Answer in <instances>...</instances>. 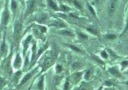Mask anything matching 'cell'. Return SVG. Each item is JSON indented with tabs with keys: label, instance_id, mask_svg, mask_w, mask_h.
I'll use <instances>...</instances> for the list:
<instances>
[{
	"label": "cell",
	"instance_id": "cell-9",
	"mask_svg": "<svg viewBox=\"0 0 128 90\" xmlns=\"http://www.w3.org/2000/svg\"><path fill=\"white\" fill-rule=\"evenodd\" d=\"M32 36L31 35L28 36H27L25 40L23 41L22 42V45H23V55L25 56L26 54L27 50L29 48V46H30V45L31 43V41H32Z\"/></svg>",
	"mask_w": 128,
	"mask_h": 90
},
{
	"label": "cell",
	"instance_id": "cell-20",
	"mask_svg": "<svg viewBox=\"0 0 128 90\" xmlns=\"http://www.w3.org/2000/svg\"><path fill=\"white\" fill-rule=\"evenodd\" d=\"M65 45H66V46H68L69 48H70L72 50L75 51V52L80 53H83V51H82V49H80L78 47L76 46L75 45H72V44H69V43L65 44Z\"/></svg>",
	"mask_w": 128,
	"mask_h": 90
},
{
	"label": "cell",
	"instance_id": "cell-44",
	"mask_svg": "<svg viewBox=\"0 0 128 90\" xmlns=\"http://www.w3.org/2000/svg\"><path fill=\"white\" fill-rule=\"evenodd\" d=\"M103 90V86H101L100 88H99L98 90Z\"/></svg>",
	"mask_w": 128,
	"mask_h": 90
},
{
	"label": "cell",
	"instance_id": "cell-7",
	"mask_svg": "<svg viewBox=\"0 0 128 90\" xmlns=\"http://www.w3.org/2000/svg\"><path fill=\"white\" fill-rule=\"evenodd\" d=\"M84 72H76L75 73L73 74L71 76L70 79L71 82L72 83H75V84H77L80 82V81L82 79V76H83Z\"/></svg>",
	"mask_w": 128,
	"mask_h": 90
},
{
	"label": "cell",
	"instance_id": "cell-41",
	"mask_svg": "<svg viewBox=\"0 0 128 90\" xmlns=\"http://www.w3.org/2000/svg\"><path fill=\"white\" fill-rule=\"evenodd\" d=\"M29 64H30V62H29L28 57L27 56V57L26 58L25 63H24V69H28V68L29 67Z\"/></svg>",
	"mask_w": 128,
	"mask_h": 90
},
{
	"label": "cell",
	"instance_id": "cell-13",
	"mask_svg": "<svg viewBox=\"0 0 128 90\" xmlns=\"http://www.w3.org/2000/svg\"><path fill=\"white\" fill-rule=\"evenodd\" d=\"M2 68L3 69L4 72H6V73L12 72V67L11 64H10V60H6L4 61V62L3 64V66H2Z\"/></svg>",
	"mask_w": 128,
	"mask_h": 90
},
{
	"label": "cell",
	"instance_id": "cell-30",
	"mask_svg": "<svg viewBox=\"0 0 128 90\" xmlns=\"http://www.w3.org/2000/svg\"><path fill=\"white\" fill-rule=\"evenodd\" d=\"M6 46L5 38H4L2 46H1V53H2V55L4 54V53L6 52Z\"/></svg>",
	"mask_w": 128,
	"mask_h": 90
},
{
	"label": "cell",
	"instance_id": "cell-28",
	"mask_svg": "<svg viewBox=\"0 0 128 90\" xmlns=\"http://www.w3.org/2000/svg\"><path fill=\"white\" fill-rule=\"evenodd\" d=\"M116 4H117V2L116 0H112L111 3H110V13H113L116 8Z\"/></svg>",
	"mask_w": 128,
	"mask_h": 90
},
{
	"label": "cell",
	"instance_id": "cell-6",
	"mask_svg": "<svg viewBox=\"0 0 128 90\" xmlns=\"http://www.w3.org/2000/svg\"><path fill=\"white\" fill-rule=\"evenodd\" d=\"M37 69H38V68H36V69H34V70H31V72H30L29 73L26 74L24 76V78L21 79L19 85H19V86H22L23 85H24L25 83H26L28 81L32 78V76L34 74V73L36 72Z\"/></svg>",
	"mask_w": 128,
	"mask_h": 90
},
{
	"label": "cell",
	"instance_id": "cell-21",
	"mask_svg": "<svg viewBox=\"0 0 128 90\" xmlns=\"http://www.w3.org/2000/svg\"><path fill=\"white\" fill-rule=\"evenodd\" d=\"M91 58L93 60L95 61V62H96L98 64H99V65H102V66H103V65H104V62H103V60H102V59H101L100 57H99L97 55H92Z\"/></svg>",
	"mask_w": 128,
	"mask_h": 90
},
{
	"label": "cell",
	"instance_id": "cell-17",
	"mask_svg": "<svg viewBox=\"0 0 128 90\" xmlns=\"http://www.w3.org/2000/svg\"><path fill=\"white\" fill-rule=\"evenodd\" d=\"M22 76V71L20 70H17V72H15L13 75V82L15 83H17L19 81L20 78Z\"/></svg>",
	"mask_w": 128,
	"mask_h": 90
},
{
	"label": "cell",
	"instance_id": "cell-37",
	"mask_svg": "<svg viewBox=\"0 0 128 90\" xmlns=\"http://www.w3.org/2000/svg\"><path fill=\"white\" fill-rule=\"evenodd\" d=\"M87 31L89 32L90 34H93L94 36H98V33L96 29H92V28H87Z\"/></svg>",
	"mask_w": 128,
	"mask_h": 90
},
{
	"label": "cell",
	"instance_id": "cell-43",
	"mask_svg": "<svg viewBox=\"0 0 128 90\" xmlns=\"http://www.w3.org/2000/svg\"><path fill=\"white\" fill-rule=\"evenodd\" d=\"M104 90H115V89L112 87H108L104 89Z\"/></svg>",
	"mask_w": 128,
	"mask_h": 90
},
{
	"label": "cell",
	"instance_id": "cell-35",
	"mask_svg": "<svg viewBox=\"0 0 128 90\" xmlns=\"http://www.w3.org/2000/svg\"><path fill=\"white\" fill-rule=\"evenodd\" d=\"M114 81L112 79H108V80L105 81V82H104V85L108 86V87H112L114 85Z\"/></svg>",
	"mask_w": 128,
	"mask_h": 90
},
{
	"label": "cell",
	"instance_id": "cell-22",
	"mask_svg": "<svg viewBox=\"0 0 128 90\" xmlns=\"http://www.w3.org/2000/svg\"><path fill=\"white\" fill-rule=\"evenodd\" d=\"M44 78L45 76H42L41 78H40L39 81L37 85V89L38 90H44Z\"/></svg>",
	"mask_w": 128,
	"mask_h": 90
},
{
	"label": "cell",
	"instance_id": "cell-34",
	"mask_svg": "<svg viewBox=\"0 0 128 90\" xmlns=\"http://www.w3.org/2000/svg\"><path fill=\"white\" fill-rule=\"evenodd\" d=\"M120 66H121V70H123L124 69H126L128 67V60H124L120 63Z\"/></svg>",
	"mask_w": 128,
	"mask_h": 90
},
{
	"label": "cell",
	"instance_id": "cell-25",
	"mask_svg": "<svg viewBox=\"0 0 128 90\" xmlns=\"http://www.w3.org/2000/svg\"><path fill=\"white\" fill-rule=\"evenodd\" d=\"M34 27L38 29L39 31H40L43 34H45L46 33V27L44 25H40V24H34Z\"/></svg>",
	"mask_w": 128,
	"mask_h": 90
},
{
	"label": "cell",
	"instance_id": "cell-15",
	"mask_svg": "<svg viewBox=\"0 0 128 90\" xmlns=\"http://www.w3.org/2000/svg\"><path fill=\"white\" fill-rule=\"evenodd\" d=\"M92 88L90 84L86 83H82L75 90H92Z\"/></svg>",
	"mask_w": 128,
	"mask_h": 90
},
{
	"label": "cell",
	"instance_id": "cell-31",
	"mask_svg": "<svg viewBox=\"0 0 128 90\" xmlns=\"http://www.w3.org/2000/svg\"><path fill=\"white\" fill-rule=\"evenodd\" d=\"M77 36L78 37L79 40H82V41L87 40V39H88V36L82 33H77Z\"/></svg>",
	"mask_w": 128,
	"mask_h": 90
},
{
	"label": "cell",
	"instance_id": "cell-42",
	"mask_svg": "<svg viewBox=\"0 0 128 90\" xmlns=\"http://www.w3.org/2000/svg\"><path fill=\"white\" fill-rule=\"evenodd\" d=\"M2 6H3V2H2V0H0V17H1V15H2Z\"/></svg>",
	"mask_w": 128,
	"mask_h": 90
},
{
	"label": "cell",
	"instance_id": "cell-4",
	"mask_svg": "<svg viewBox=\"0 0 128 90\" xmlns=\"http://www.w3.org/2000/svg\"><path fill=\"white\" fill-rule=\"evenodd\" d=\"M48 25V26L55 27L58 29H65L68 27L66 23L63 20L59 19V18H56V19H54V20H50Z\"/></svg>",
	"mask_w": 128,
	"mask_h": 90
},
{
	"label": "cell",
	"instance_id": "cell-10",
	"mask_svg": "<svg viewBox=\"0 0 128 90\" xmlns=\"http://www.w3.org/2000/svg\"><path fill=\"white\" fill-rule=\"evenodd\" d=\"M108 72L116 78L120 79V78H122V74H121L120 72V70L118 69V66H114L109 68Z\"/></svg>",
	"mask_w": 128,
	"mask_h": 90
},
{
	"label": "cell",
	"instance_id": "cell-26",
	"mask_svg": "<svg viewBox=\"0 0 128 90\" xmlns=\"http://www.w3.org/2000/svg\"><path fill=\"white\" fill-rule=\"evenodd\" d=\"M59 9H60V11H61L63 13L68 12V11H70L72 10L71 8H70L68 6L65 5V4H60V6H59Z\"/></svg>",
	"mask_w": 128,
	"mask_h": 90
},
{
	"label": "cell",
	"instance_id": "cell-12",
	"mask_svg": "<svg viewBox=\"0 0 128 90\" xmlns=\"http://www.w3.org/2000/svg\"><path fill=\"white\" fill-rule=\"evenodd\" d=\"M58 33L61 36H64L72 37V38L75 37V34H74L73 31L70 29H67L66 28L60 30Z\"/></svg>",
	"mask_w": 128,
	"mask_h": 90
},
{
	"label": "cell",
	"instance_id": "cell-3",
	"mask_svg": "<svg viewBox=\"0 0 128 90\" xmlns=\"http://www.w3.org/2000/svg\"><path fill=\"white\" fill-rule=\"evenodd\" d=\"M35 21L40 25H48L50 21L49 15L46 12L39 13L36 16Z\"/></svg>",
	"mask_w": 128,
	"mask_h": 90
},
{
	"label": "cell",
	"instance_id": "cell-16",
	"mask_svg": "<svg viewBox=\"0 0 128 90\" xmlns=\"http://www.w3.org/2000/svg\"><path fill=\"white\" fill-rule=\"evenodd\" d=\"M48 42H46L45 45H44L42 46H41L39 48V49L38 50V52H37L36 53V59L42 55V54L44 52V51H45V50H46V49H47V48H48Z\"/></svg>",
	"mask_w": 128,
	"mask_h": 90
},
{
	"label": "cell",
	"instance_id": "cell-38",
	"mask_svg": "<svg viewBox=\"0 0 128 90\" xmlns=\"http://www.w3.org/2000/svg\"><path fill=\"white\" fill-rule=\"evenodd\" d=\"M101 56H102L103 58H104V59H107L108 58V53H107L106 51L104 49V50H103L101 52Z\"/></svg>",
	"mask_w": 128,
	"mask_h": 90
},
{
	"label": "cell",
	"instance_id": "cell-24",
	"mask_svg": "<svg viewBox=\"0 0 128 90\" xmlns=\"http://www.w3.org/2000/svg\"><path fill=\"white\" fill-rule=\"evenodd\" d=\"M32 30H33V33H34V36H35L37 38H39V39H43V37H44V34H43L41 31H39L38 29L36 28V27H34Z\"/></svg>",
	"mask_w": 128,
	"mask_h": 90
},
{
	"label": "cell",
	"instance_id": "cell-32",
	"mask_svg": "<svg viewBox=\"0 0 128 90\" xmlns=\"http://www.w3.org/2000/svg\"><path fill=\"white\" fill-rule=\"evenodd\" d=\"M63 71V68H62V65H57L56 66V74H60Z\"/></svg>",
	"mask_w": 128,
	"mask_h": 90
},
{
	"label": "cell",
	"instance_id": "cell-2",
	"mask_svg": "<svg viewBox=\"0 0 128 90\" xmlns=\"http://www.w3.org/2000/svg\"><path fill=\"white\" fill-rule=\"evenodd\" d=\"M56 57L57 53H56L55 52H52V56L46 58L44 61V63L42 66V72H45L46 70H48L49 68H50L55 63Z\"/></svg>",
	"mask_w": 128,
	"mask_h": 90
},
{
	"label": "cell",
	"instance_id": "cell-33",
	"mask_svg": "<svg viewBox=\"0 0 128 90\" xmlns=\"http://www.w3.org/2000/svg\"><path fill=\"white\" fill-rule=\"evenodd\" d=\"M87 8H88V10H89V11H90V13H91L92 15L96 16V11H95V10L94 9V8H93L92 6L90 5V4H89V3H87Z\"/></svg>",
	"mask_w": 128,
	"mask_h": 90
},
{
	"label": "cell",
	"instance_id": "cell-8",
	"mask_svg": "<svg viewBox=\"0 0 128 90\" xmlns=\"http://www.w3.org/2000/svg\"><path fill=\"white\" fill-rule=\"evenodd\" d=\"M22 66V58L19 53H17L15 57L14 61L13 63V68L16 70H18Z\"/></svg>",
	"mask_w": 128,
	"mask_h": 90
},
{
	"label": "cell",
	"instance_id": "cell-36",
	"mask_svg": "<svg viewBox=\"0 0 128 90\" xmlns=\"http://www.w3.org/2000/svg\"><path fill=\"white\" fill-rule=\"evenodd\" d=\"M117 38V36L114 34H109L106 36V38L108 40H114Z\"/></svg>",
	"mask_w": 128,
	"mask_h": 90
},
{
	"label": "cell",
	"instance_id": "cell-23",
	"mask_svg": "<svg viewBox=\"0 0 128 90\" xmlns=\"http://www.w3.org/2000/svg\"><path fill=\"white\" fill-rule=\"evenodd\" d=\"M71 87H72V82H71L70 78H67L66 79L64 84L63 86V90H70Z\"/></svg>",
	"mask_w": 128,
	"mask_h": 90
},
{
	"label": "cell",
	"instance_id": "cell-45",
	"mask_svg": "<svg viewBox=\"0 0 128 90\" xmlns=\"http://www.w3.org/2000/svg\"><path fill=\"white\" fill-rule=\"evenodd\" d=\"M96 1H98V0H96Z\"/></svg>",
	"mask_w": 128,
	"mask_h": 90
},
{
	"label": "cell",
	"instance_id": "cell-46",
	"mask_svg": "<svg viewBox=\"0 0 128 90\" xmlns=\"http://www.w3.org/2000/svg\"><path fill=\"white\" fill-rule=\"evenodd\" d=\"M127 84H128V83H127Z\"/></svg>",
	"mask_w": 128,
	"mask_h": 90
},
{
	"label": "cell",
	"instance_id": "cell-1",
	"mask_svg": "<svg viewBox=\"0 0 128 90\" xmlns=\"http://www.w3.org/2000/svg\"><path fill=\"white\" fill-rule=\"evenodd\" d=\"M10 18V12L8 6V2H6L4 10L2 11L1 15V20H0V26L2 29L5 28L9 23Z\"/></svg>",
	"mask_w": 128,
	"mask_h": 90
},
{
	"label": "cell",
	"instance_id": "cell-18",
	"mask_svg": "<svg viewBox=\"0 0 128 90\" xmlns=\"http://www.w3.org/2000/svg\"><path fill=\"white\" fill-rule=\"evenodd\" d=\"M18 8V4L17 3L16 0H11V3H10V10L12 11L13 13H16Z\"/></svg>",
	"mask_w": 128,
	"mask_h": 90
},
{
	"label": "cell",
	"instance_id": "cell-40",
	"mask_svg": "<svg viewBox=\"0 0 128 90\" xmlns=\"http://www.w3.org/2000/svg\"><path fill=\"white\" fill-rule=\"evenodd\" d=\"M128 31V18H127V21H126V27H125V29H124V31L122 32V36L123 34H125L126 33H127Z\"/></svg>",
	"mask_w": 128,
	"mask_h": 90
},
{
	"label": "cell",
	"instance_id": "cell-27",
	"mask_svg": "<svg viewBox=\"0 0 128 90\" xmlns=\"http://www.w3.org/2000/svg\"><path fill=\"white\" fill-rule=\"evenodd\" d=\"M93 73H94V72H93L92 70H90L89 71H88V72H87V73L85 74L84 76L85 79L86 81L90 80L93 78Z\"/></svg>",
	"mask_w": 128,
	"mask_h": 90
},
{
	"label": "cell",
	"instance_id": "cell-39",
	"mask_svg": "<svg viewBox=\"0 0 128 90\" xmlns=\"http://www.w3.org/2000/svg\"><path fill=\"white\" fill-rule=\"evenodd\" d=\"M58 17H60V18H62V19H64V18H66V17H67V15H66L64 13H63V12L58 13Z\"/></svg>",
	"mask_w": 128,
	"mask_h": 90
},
{
	"label": "cell",
	"instance_id": "cell-5",
	"mask_svg": "<svg viewBox=\"0 0 128 90\" xmlns=\"http://www.w3.org/2000/svg\"><path fill=\"white\" fill-rule=\"evenodd\" d=\"M22 30V23L20 20H17L15 23L14 27V38L16 40H18L21 35Z\"/></svg>",
	"mask_w": 128,
	"mask_h": 90
},
{
	"label": "cell",
	"instance_id": "cell-14",
	"mask_svg": "<svg viewBox=\"0 0 128 90\" xmlns=\"http://www.w3.org/2000/svg\"><path fill=\"white\" fill-rule=\"evenodd\" d=\"M46 2H47V4H48V6L51 9H52L53 10L56 11H60L59 6H58L57 3H56L54 1H53V0H46Z\"/></svg>",
	"mask_w": 128,
	"mask_h": 90
},
{
	"label": "cell",
	"instance_id": "cell-11",
	"mask_svg": "<svg viewBox=\"0 0 128 90\" xmlns=\"http://www.w3.org/2000/svg\"><path fill=\"white\" fill-rule=\"evenodd\" d=\"M35 0H30L28 3L26 11V16H28L32 13L35 9Z\"/></svg>",
	"mask_w": 128,
	"mask_h": 90
},
{
	"label": "cell",
	"instance_id": "cell-29",
	"mask_svg": "<svg viewBox=\"0 0 128 90\" xmlns=\"http://www.w3.org/2000/svg\"><path fill=\"white\" fill-rule=\"evenodd\" d=\"M73 4L74 5L75 8L76 9L79 10H82V4H80L78 1L77 0H73Z\"/></svg>",
	"mask_w": 128,
	"mask_h": 90
},
{
	"label": "cell",
	"instance_id": "cell-19",
	"mask_svg": "<svg viewBox=\"0 0 128 90\" xmlns=\"http://www.w3.org/2000/svg\"><path fill=\"white\" fill-rule=\"evenodd\" d=\"M105 50L106 51L107 53H108V56H110V58H111L112 60L117 59V58H119V56H118V55H116L112 49L107 48V49H106Z\"/></svg>",
	"mask_w": 128,
	"mask_h": 90
}]
</instances>
